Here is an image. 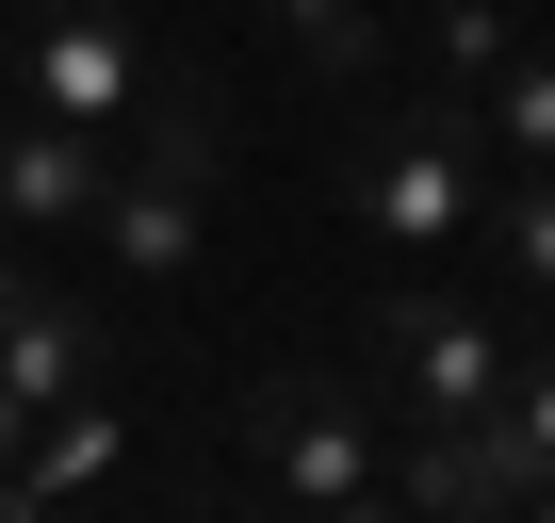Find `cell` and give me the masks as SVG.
<instances>
[{
	"mask_svg": "<svg viewBox=\"0 0 555 523\" xmlns=\"http://www.w3.org/2000/svg\"><path fill=\"white\" fill-rule=\"evenodd\" d=\"M147 82H164V66H147V34L115 17V0H17V99H34V115H66V131L115 148V131L147 115Z\"/></svg>",
	"mask_w": 555,
	"mask_h": 523,
	"instance_id": "obj_2",
	"label": "cell"
},
{
	"mask_svg": "<svg viewBox=\"0 0 555 523\" xmlns=\"http://www.w3.org/2000/svg\"><path fill=\"white\" fill-rule=\"evenodd\" d=\"M17 295H34V262H17V229H0V328H17Z\"/></svg>",
	"mask_w": 555,
	"mask_h": 523,
	"instance_id": "obj_13",
	"label": "cell"
},
{
	"mask_svg": "<svg viewBox=\"0 0 555 523\" xmlns=\"http://www.w3.org/2000/svg\"><path fill=\"white\" fill-rule=\"evenodd\" d=\"M490 425H506V442H522V458H539V474H555V360H522V377H506V393H490Z\"/></svg>",
	"mask_w": 555,
	"mask_h": 523,
	"instance_id": "obj_12",
	"label": "cell"
},
{
	"mask_svg": "<svg viewBox=\"0 0 555 523\" xmlns=\"http://www.w3.org/2000/svg\"><path fill=\"white\" fill-rule=\"evenodd\" d=\"M245 442H261V474H278L295 523H327L344 490H376V409H360L344 377H261V393H245Z\"/></svg>",
	"mask_w": 555,
	"mask_h": 523,
	"instance_id": "obj_4",
	"label": "cell"
},
{
	"mask_svg": "<svg viewBox=\"0 0 555 523\" xmlns=\"http://www.w3.org/2000/svg\"><path fill=\"white\" fill-rule=\"evenodd\" d=\"M506 50H522V17H506V0H425V66H441V99H474Z\"/></svg>",
	"mask_w": 555,
	"mask_h": 523,
	"instance_id": "obj_10",
	"label": "cell"
},
{
	"mask_svg": "<svg viewBox=\"0 0 555 523\" xmlns=\"http://www.w3.org/2000/svg\"><path fill=\"white\" fill-rule=\"evenodd\" d=\"M457 115H474V148H490L506 180H555V50H539V34H522V50L457 99Z\"/></svg>",
	"mask_w": 555,
	"mask_h": 523,
	"instance_id": "obj_8",
	"label": "cell"
},
{
	"mask_svg": "<svg viewBox=\"0 0 555 523\" xmlns=\"http://www.w3.org/2000/svg\"><path fill=\"white\" fill-rule=\"evenodd\" d=\"M327 523H409V507H392V490H344V507H327Z\"/></svg>",
	"mask_w": 555,
	"mask_h": 523,
	"instance_id": "obj_14",
	"label": "cell"
},
{
	"mask_svg": "<svg viewBox=\"0 0 555 523\" xmlns=\"http://www.w3.org/2000/svg\"><path fill=\"white\" fill-rule=\"evenodd\" d=\"M490 262H506V295H555V180L490 196Z\"/></svg>",
	"mask_w": 555,
	"mask_h": 523,
	"instance_id": "obj_11",
	"label": "cell"
},
{
	"mask_svg": "<svg viewBox=\"0 0 555 523\" xmlns=\"http://www.w3.org/2000/svg\"><path fill=\"white\" fill-rule=\"evenodd\" d=\"M99 377H115V344H99V311L34 279V295H17V328H0V393H17V409H82Z\"/></svg>",
	"mask_w": 555,
	"mask_h": 523,
	"instance_id": "obj_6",
	"label": "cell"
},
{
	"mask_svg": "<svg viewBox=\"0 0 555 523\" xmlns=\"http://www.w3.org/2000/svg\"><path fill=\"white\" fill-rule=\"evenodd\" d=\"M376 377H392V409H409V425H474V409L522 377V344H506L474 295H425V279H392V311H376Z\"/></svg>",
	"mask_w": 555,
	"mask_h": 523,
	"instance_id": "obj_3",
	"label": "cell"
},
{
	"mask_svg": "<svg viewBox=\"0 0 555 523\" xmlns=\"http://www.w3.org/2000/svg\"><path fill=\"white\" fill-rule=\"evenodd\" d=\"M261 17H278V50H295L311 82H376L392 66V17H376V0H261Z\"/></svg>",
	"mask_w": 555,
	"mask_h": 523,
	"instance_id": "obj_9",
	"label": "cell"
},
{
	"mask_svg": "<svg viewBox=\"0 0 555 523\" xmlns=\"http://www.w3.org/2000/svg\"><path fill=\"white\" fill-rule=\"evenodd\" d=\"M115 458H131V409H99V393H82V409H34V442L0 458V523H50V507L99 490Z\"/></svg>",
	"mask_w": 555,
	"mask_h": 523,
	"instance_id": "obj_7",
	"label": "cell"
},
{
	"mask_svg": "<svg viewBox=\"0 0 555 523\" xmlns=\"http://www.w3.org/2000/svg\"><path fill=\"white\" fill-rule=\"evenodd\" d=\"M506 523H555V474H539V490H522V507H506Z\"/></svg>",
	"mask_w": 555,
	"mask_h": 523,
	"instance_id": "obj_16",
	"label": "cell"
},
{
	"mask_svg": "<svg viewBox=\"0 0 555 523\" xmlns=\"http://www.w3.org/2000/svg\"><path fill=\"white\" fill-rule=\"evenodd\" d=\"M99 180H115L99 131H66V115H34V99H0V229H82Z\"/></svg>",
	"mask_w": 555,
	"mask_h": 523,
	"instance_id": "obj_5",
	"label": "cell"
},
{
	"mask_svg": "<svg viewBox=\"0 0 555 523\" xmlns=\"http://www.w3.org/2000/svg\"><path fill=\"white\" fill-rule=\"evenodd\" d=\"M474 115L457 99H409V115H376L360 148H344V213H360V245L392 262V279H425V262L474 229Z\"/></svg>",
	"mask_w": 555,
	"mask_h": 523,
	"instance_id": "obj_1",
	"label": "cell"
},
{
	"mask_svg": "<svg viewBox=\"0 0 555 523\" xmlns=\"http://www.w3.org/2000/svg\"><path fill=\"white\" fill-rule=\"evenodd\" d=\"M17 442H34V409H17V393H0V458H17Z\"/></svg>",
	"mask_w": 555,
	"mask_h": 523,
	"instance_id": "obj_15",
	"label": "cell"
}]
</instances>
